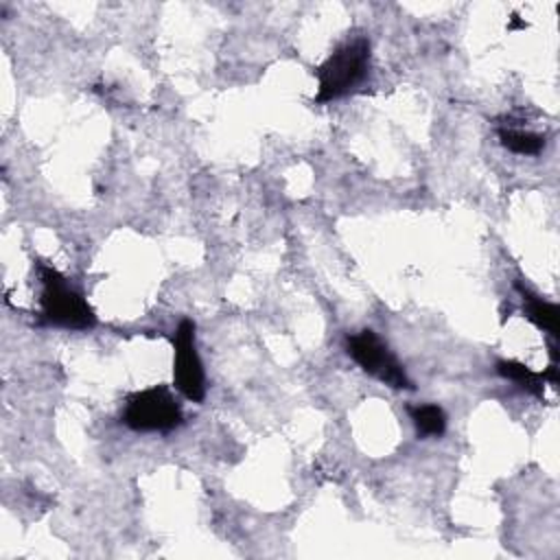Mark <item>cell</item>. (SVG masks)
I'll return each mask as SVG.
<instances>
[{
    "label": "cell",
    "mask_w": 560,
    "mask_h": 560,
    "mask_svg": "<svg viewBox=\"0 0 560 560\" xmlns=\"http://www.w3.org/2000/svg\"><path fill=\"white\" fill-rule=\"evenodd\" d=\"M497 136L501 140V144L512 151V153H521V155H538L545 149V136L540 133H532V131H523V129H514V127H499Z\"/></svg>",
    "instance_id": "9"
},
{
    "label": "cell",
    "mask_w": 560,
    "mask_h": 560,
    "mask_svg": "<svg viewBox=\"0 0 560 560\" xmlns=\"http://www.w3.org/2000/svg\"><path fill=\"white\" fill-rule=\"evenodd\" d=\"M525 26H527V22H523L516 13H512V20L508 22V28H510V31H514V28H525Z\"/></svg>",
    "instance_id": "10"
},
{
    "label": "cell",
    "mask_w": 560,
    "mask_h": 560,
    "mask_svg": "<svg viewBox=\"0 0 560 560\" xmlns=\"http://www.w3.org/2000/svg\"><path fill=\"white\" fill-rule=\"evenodd\" d=\"M37 278L42 284L39 293V317L48 326L88 330L96 324V315L83 293L55 267L37 262Z\"/></svg>",
    "instance_id": "1"
},
{
    "label": "cell",
    "mask_w": 560,
    "mask_h": 560,
    "mask_svg": "<svg viewBox=\"0 0 560 560\" xmlns=\"http://www.w3.org/2000/svg\"><path fill=\"white\" fill-rule=\"evenodd\" d=\"M497 372L516 383L521 389L534 394L536 398H545V378H542V372H534L529 370L525 363H518V361H508V359H501L497 361Z\"/></svg>",
    "instance_id": "7"
},
{
    "label": "cell",
    "mask_w": 560,
    "mask_h": 560,
    "mask_svg": "<svg viewBox=\"0 0 560 560\" xmlns=\"http://www.w3.org/2000/svg\"><path fill=\"white\" fill-rule=\"evenodd\" d=\"M120 420L131 431L166 433L184 422V411L168 385H153L127 396Z\"/></svg>",
    "instance_id": "3"
},
{
    "label": "cell",
    "mask_w": 560,
    "mask_h": 560,
    "mask_svg": "<svg viewBox=\"0 0 560 560\" xmlns=\"http://www.w3.org/2000/svg\"><path fill=\"white\" fill-rule=\"evenodd\" d=\"M348 357L370 376L378 378L383 385L394 389H413L411 378L407 376L402 363L392 354L387 343L370 330L363 328L346 339Z\"/></svg>",
    "instance_id": "4"
},
{
    "label": "cell",
    "mask_w": 560,
    "mask_h": 560,
    "mask_svg": "<svg viewBox=\"0 0 560 560\" xmlns=\"http://www.w3.org/2000/svg\"><path fill=\"white\" fill-rule=\"evenodd\" d=\"M173 385L190 402L206 398V376L195 346L192 319H182L173 335Z\"/></svg>",
    "instance_id": "5"
},
{
    "label": "cell",
    "mask_w": 560,
    "mask_h": 560,
    "mask_svg": "<svg viewBox=\"0 0 560 560\" xmlns=\"http://www.w3.org/2000/svg\"><path fill=\"white\" fill-rule=\"evenodd\" d=\"M516 291L523 298V313L525 317L542 332H549L551 337H558V306L553 302H547L532 293L527 287L516 282Z\"/></svg>",
    "instance_id": "6"
},
{
    "label": "cell",
    "mask_w": 560,
    "mask_h": 560,
    "mask_svg": "<svg viewBox=\"0 0 560 560\" xmlns=\"http://www.w3.org/2000/svg\"><path fill=\"white\" fill-rule=\"evenodd\" d=\"M407 413L420 438H440L446 429V416L438 405H409Z\"/></svg>",
    "instance_id": "8"
},
{
    "label": "cell",
    "mask_w": 560,
    "mask_h": 560,
    "mask_svg": "<svg viewBox=\"0 0 560 560\" xmlns=\"http://www.w3.org/2000/svg\"><path fill=\"white\" fill-rule=\"evenodd\" d=\"M370 70V39L359 35L343 42L330 52L315 70L317 77V103H328L346 96L363 83Z\"/></svg>",
    "instance_id": "2"
}]
</instances>
